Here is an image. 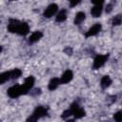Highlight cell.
<instances>
[{"instance_id":"6da1fadb","label":"cell","mask_w":122,"mask_h":122,"mask_svg":"<svg viewBox=\"0 0 122 122\" xmlns=\"http://www.w3.org/2000/svg\"><path fill=\"white\" fill-rule=\"evenodd\" d=\"M7 93L10 98H17L23 94L28 93V91L23 85H13L8 90Z\"/></svg>"},{"instance_id":"7a4b0ae2","label":"cell","mask_w":122,"mask_h":122,"mask_svg":"<svg viewBox=\"0 0 122 122\" xmlns=\"http://www.w3.org/2000/svg\"><path fill=\"white\" fill-rule=\"evenodd\" d=\"M47 114H48V108H46L44 106H38L33 111L32 114L27 119V121L34 122V121H37L38 119L42 118L43 116H46Z\"/></svg>"},{"instance_id":"3957f363","label":"cell","mask_w":122,"mask_h":122,"mask_svg":"<svg viewBox=\"0 0 122 122\" xmlns=\"http://www.w3.org/2000/svg\"><path fill=\"white\" fill-rule=\"evenodd\" d=\"M70 109H71V114H72V115L74 116V118H76V119L81 118V117L85 116V114H86V112L84 111V109L81 108V107L78 105V103H76V102L72 103V104L71 105Z\"/></svg>"},{"instance_id":"277c9868","label":"cell","mask_w":122,"mask_h":122,"mask_svg":"<svg viewBox=\"0 0 122 122\" xmlns=\"http://www.w3.org/2000/svg\"><path fill=\"white\" fill-rule=\"evenodd\" d=\"M109 58V54H98L94 57L93 59V64H92V67L93 69H99L101 68L108 60Z\"/></svg>"},{"instance_id":"5b68a950","label":"cell","mask_w":122,"mask_h":122,"mask_svg":"<svg viewBox=\"0 0 122 122\" xmlns=\"http://www.w3.org/2000/svg\"><path fill=\"white\" fill-rule=\"evenodd\" d=\"M57 11H58V6L56 4H51L50 6H48V8H46L43 15L46 18H51V16L56 14Z\"/></svg>"},{"instance_id":"8992f818","label":"cell","mask_w":122,"mask_h":122,"mask_svg":"<svg viewBox=\"0 0 122 122\" xmlns=\"http://www.w3.org/2000/svg\"><path fill=\"white\" fill-rule=\"evenodd\" d=\"M29 32H30V27H29L28 23H26V22H20L19 25H18V27H17L16 33L19 34V35L25 36Z\"/></svg>"},{"instance_id":"52a82bcc","label":"cell","mask_w":122,"mask_h":122,"mask_svg":"<svg viewBox=\"0 0 122 122\" xmlns=\"http://www.w3.org/2000/svg\"><path fill=\"white\" fill-rule=\"evenodd\" d=\"M101 28H102V26H101L99 23L94 24L93 26H92V27L89 29V30L86 32L85 36H86V37H91V36L96 35V34L99 33V31L101 30Z\"/></svg>"},{"instance_id":"ba28073f","label":"cell","mask_w":122,"mask_h":122,"mask_svg":"<svg viewBox=\"0 0 122 122\" xmlns=\"http://www.w3.org/2000/svg\"><path fill=\"white\" fill-rule=\"evenodd\" d=\"M73 78V73L71 70H67L63 72V74L60 77V82L61 84H67L69 82H71Z\"/></svg>"},{"instance_id":"9c48e42d","label":"cell","mask_w":122,"mask_h":122,"mask_svg":"<svg viewBox=\"0 0 122 122\" xmlns=\"http://www.w3.org/2000/svg\"><path fill=\"white\" fill-rule=\"evenodd\" d=\"M43 36V32L40 31V30H36L34 32H32L30 34V36L29 37V43L30 44H33V43H36L37 41H39Z\"/></svg>"},{"instance_id":"30bf717a","label":"cell","mask_w":122,"mask_h":122,"mask_svg":"<svg viewBox=\"0 0 122 122\" xmlns=\"http://www.w3.org/2000/svg\"><path fill=\"white\" fill-rule=\"evenodd\" d=\"M19 23H20V21H18L16 19H10L9 21V24H8V30L10 32L16 33V30H17V27H18Z\"/></svg>"},{"instance_id":"8fae6325","label":"cell","mask_w":122,"mask_h":122,"mask_svg":"<svg viewBox=\"0 0 122 122\" xmlns=\"http://www.w3.org/2000/svg\"><path fill=\"white\" fill-rule=\"evenodd\" d=\"M61 84L60 82V78H57V77H54V78H51L48 84V88L50 91H54L55 89H57V87Z\"/></svg>"},{"instance_id":"7c38bea8","label":"cell","mask_w":122,"mask_h":122,"mask_svg":"<svg viewBox=\"0 0 122 122\" xmlns=\"http://www.w3.org/2000/svg\"><path fill=\"white\" fill-rule=\"evenodd\" d=\"M33 84H34V77L31 76V75H30V76H28V77L25 79V81H24V83H23V86H24L25 89L29 92V91L33 87Z\"/></svg>"},{"instance_id":"4fadbf2b","label":"cell","mask_w":122,"mask_h":122,"mask_svg":"<svg viewBox=\"0 0 122 122\" xmlns=\"http://www.w3.org/2000/svg\"><path fill=\"white\" fill-rule=\"evenodd\" d=\"M102 10H103V7L102 6L94 5V7H92V10H91V14L93 17H99L101 15V13H102Z\"/></svg>"},{"instance_id":"5bb4252c","label":"cell","mask_w":122,"mask_h":122,"mask_svg":"<svg viewBox=\"0 0 122 122\" xmlns=\"http://www.w3.org/2000/svg\"><path fill=\"white\" fill-rule=\"evenodd\" d=\"M86 19V14L85 12L83 11H79L75 14V17H74V24L75 25H80L84 20Z\"/></svg>"},{"instance_id":"9a60e30c","label":"cell","mask_w":122,"mask_h":122,"mask_svg":"<svg viewBox=\"0 0 122 122\" xmlns=\"http://www.w3.org/2000/svg\"><path fill=\"white\" fill-rule=\"evenodd\" d=\"M112 84V79L109 75H105L101 78V81H100V86L103 88V89H106L108 88L110 85Z\"/></svg>"},{"instance_id":"2e32d148","label":"cell","mask_w":122,"mask_h":122,"mask_svg":"<svg viewBox=\"0 0 122 122\" xmlns=\"http://www.w3.org/2000/svg\"><path fill=\"white\" fill-rule=\"evenodd\" d=\"M66 19H67V10H61L60 11L57 12V15H56L57 22H64Z\"/></svg>"},{"instance_id":"e0dca14e","label":"cell","mask_w":122,"mask_h":122,"mask_svg":"<svg viewBox=\"0 0 122 122\" xmlns=\"http://www.w3.org/2000/svg\"><path fill=\"white\" fill-rule=\"evenodd\" d=\"M10 79H11V78H10V71L2 72V73L0 74V83H1V84H4L5 82H7V81L10 80Z\"/></svg>"},{"instance_id":"ac0fdd59","label":"cell","mask_w":122,"mask_h":122,"mask_svg":"<svg viewBox=\"0 0 122 122\" xmlns=\"http://www.w3.org/2000/svg\"><path fill=\"white\" fill-rule=\"evenodd\" d=\"M21 74H22V71L19 69H13L10 71V78L11 79H16V78L20 77Z\"/></svg>"},{"instance_id":"d6986e66","label":"cell","mask_w":122,"mask_h":122,"mask_svg":"<svg viewBox=\"0 0 122 122\" xmlns=\"http://www.w3.org/2000/svg\"><path fill=\"white\" fill-rule=\"evenodd\" d=\"M121 23H122V15H121V14L115 15V16L112 18V24L113 26H118V25H120Z\"/></svg>"},{"instance_id":"ffe728a7","label":"cell","mask_w":122,"mask_h":122,"mask_svg":"<svg viewBox=\"0 0 122 122\" xmlns=\"http://www.w3.org/2000/svg\"><path fill=\"white\" fill-rule=\"evenodd\" d=\"M113 119H114L115 121H117V122L122 121V111H119V112H115V113L113 114Z\"/></svg>"},{"instance_id":"44dd1931","label":"cell","mask_w":122,"mask_h":122,"mask_svg":"<svg viewBox=\"0 0 122 122\" xmlns=\"http://www.w3.org/2000/svg\"><path fill=\"white\" fill-rule=\"evenodd\" d=\"M71 115H72V114H71V109L69 108L68 110H66V111L62 113V115H61V116H62V118L66 119L67 117H69V116H71Z\"/></svg>"},{"instance_id":"7402d4cb","label":"cell","mask_w":122,"mask_h":122,"mask_svg":"<svg viewBox=\"0 0 122 122\" xmlns=\"http://www.w3.org/2000/svg\"><path fill=\"white\" fill-rule=\"evenodd\" d=\"M69 1H70V6H71V8L77 6V5L81 2V0H69Z\"/></svg>"},{"instance_id":"603a6c76","label":"cell","mask_w":122,"mask_h":122,"mask_svg":"<svg viewBox=\"0 0 122 122\" xmlns=\"http://www.w3.org/2000/svg\"><path fill=\"white\" fill-rule=\"evenodd\" d=\"M112 7H113V2L108 4L107 7H106V12H107V13H110V12L112 10Z\"/></svg>"},{"instance_id":"cb8c5ba5","label":"cell","mask_w":122,"mask_h":122,"mask_svg":"<svg viewBox=\"0 0 122 122\" xmlns=\"http://www.w3.org/2000/svg\"><path fill=\"white\" fill-rule=\"evenodd\" d=\"M105 0H91V2L93 5H97V6H102Z\"/></svg>"},{"instance_id":"d4e9b609","label":"cell","mask_w":122,"mask_h":122,"mask_svg":"<svg viewBox=\"0 0 122 122\" xmlns=\"http://www.w3.org/2000/svg\"><path fill=\"white\" fill-rule=\"evenodd\" d=\"M64 51H65L67 54H70V55H71V52H72V50H71V48H66Z\"/></svg>"}]
</instances>
